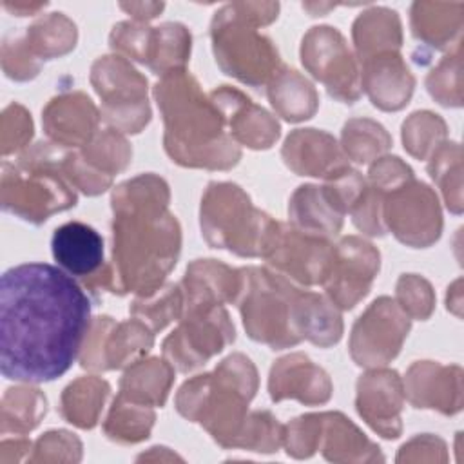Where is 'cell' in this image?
<instances>
[{
  "label": "cell",
  "mask_w": 464,
  "mask_h": 464,
  "mask_svg": "<svg viewBox=\"0 0 464 464\" xmlns=\"http://www.w3.org/2000/svg\"><path fill=\"white\" fill-rule=\"evenodd\" d=\"M91 299L58 266L24 263L0 281V372L40 384L62 377L80 357L91 328Z\"/></svg>",
  "instance_id": "1"
},
{
  "label": "cell",
  "mask_w": 464,
  "mask_h": 464,
  "mask_svg": "<svg viewBox=\"0 0 464 464\" xmlns=\"http://www.w3.org/2000/svg\"><path fill=\"white\" fill-rule=\"evenodd\" d=\"M170 190L156 174L120 183L111 196L112 259L116 294L150 297L176 266L181 228L169 212Z\"/></svg>",
  "instance_id": "2"
},
{
  "label": "cell",
  "mask_w": 464,
  "mask_h": 464,
  "mask_svg": "<svg viewBox=\"0 0 464 464\" xmlns=\"http://www.w3.org/2000/svg\"><path fill=\"white\" fill-rule=\"evenodd\" d=\"M169 158L190 169L228 170L241 160L239 145L225 130V120L198 80L187 71H174L154 85Z\"/></svg>",
  "instance_id": "3"
},
{
  "label": "cell",
  "mask_w": 464,
  "mask_h": 464,
  "mask_svg": "<svg viewBox=\"0 0 464 464\" xmlns=\"http://www.w3.org/2000/svg\"><path fill=\"white\" fill-rule=\"evenodd\" d=\"M257 384L254 362L243 353H232L212 372L185 381L176 393V410L201 424L219 446L241 448Z\"/></svg>",
  "instance_id": "4"
},
{
  "label": "cell",
  "mask_w": 464,
  "mask_h": 464,
  "mask_svg": "<svg viewBox=\"0 0 464 464\" xmlns=\"http://www.w3.org/2000/svg\"><path fill=\"white\" fill-rule=\"evenodd\" d=\"M236 304L246 335L272 350L295 346L303 341L299 328L301 288L270 268L246 266Z\"/></svg>",
  "instance_id": "5"
},
{
  "label": "cell",
  "mask_w": 464,
  "mask_h": 464,
  "mask_svg": "<svg viewBox=\"0 0 464 464\" xmlns=\"http://www.w3.org/2000/svg\"><path fill=\"white\" fill-rule=\"evenodd\" d=\"M199 225L212 248H225L241 257H261L276 219L256 208L239 185L212 181L201 198Z\"/></svg>",
  "instance_id": "6"
},
{
  "label": "cell",
  "mask_w": 464,
  "mask_h": 464,
  "mask_svg": "<svg viewBox=\"0 0 464 464\" xmlns=\"http://www.w3.org/2000/svg\"><path fill=\"white\" fill-rule=\"evenodd\" d=\"M76 201V190L44 158L38 143L22 150L16 163H2L0 203L5 212L42 225L53 214L72 208Z\"/></svg>",
  "instance_id": "7"
},
{
  "label": "cell",
  "mask_w": 464,
  "mask_h": 464,
  "mask_svg": "<svg viewBox=\"0 0 464 464\" xmlns=\"http://www.w3.org/2000/svg\"><path fill=\"white\" fill-rule=\"evenodd\" d=\"M210 40L218 67L245 85H266L281 67L274 42L257 31L236 2L214 13Z\"/></svg>",
  "instance_id": "8"
},
{
  "label": "cell",
  "mask_w": 464,
  "mask_h": 464,
  "mask_svg": "<svg viewBox=\"0 0 464 464\" xmlns=\"http://www.w3.org/2000/svg\"><path fill=\"white\" fill-rule=\"evenodd\" d=\"M91 83L102 100V120L121 134H138L150 121L147 78L120 54L100 56L91 67Z\"/></svg>",
  "instance_id": "9"
},
{
  "label": "cell",
  "mask_w": 464,
  "mask_h": 464,
  "mask_svg": "<svg viewBox=\"0 0 464 464\" xmlns=\"http://www.w3.org/2000/svg\"><path fill=\"white\" fill-rule=\"evenodd\" d=\"M299 54L303 67L326 87L334 100L355 103L361 98L359 62L335 27H312L301 40Z\"/></svg>",
  "instance_id": "10"
},
{
  "label": "cell",
  "mask_w": 464,
  "mask_h": 464,
  "mask_svg": "<svg viewBox=\"0 0 464 464\" xmlns=\"http://www.w3.org/2000/svg\"><path fill=\"white\" fill-rule=\"evenodd\" d=\"M382 223L402 245L426 248L442 232V214L437 194L415 176L384 192Z\"/></svg>",
  "instance_id": "11"
},
{
  "label": "cell",
  "mask_w": 464,
  "mask_h": 464,
  "mask_svg": "<svg viewBox=\"0 0 464 464\" xmlns=\"http://www.w3.org/2000/svg\"><path fill=\"white\" fill-rule=\"evenodd\" d=\"M236 339V330L223 306L183 312L179 324L165 337L163 357L178 372H192L218 355Z\"/></svg>",
  "instance_id": "12"
},
{
  "label": "cell",
  "mask_w": 464,
  "mask_h": 464,
  "mask_svg": "<svg viewBox=\"0 0 464 464\" xmlns=\"http://www.w3.org/2000/svg\"><path fill=\"white\" fill-rule=\"evenodd\" d=\"M268 268L303 286L323 285L334 257V243L276 221L261 256Z\"/></svg>",
  "instance_id": "13"
},
{
  "label": "cell",
  "mask_w": 464,
  "mask_h": 464,
  "mask_svg": "<svg viewBox=\"0 0 464 464\" xmlns=\"http://www.w3.org/2000/svg\"><path fill=\"white\" fill-rule=\"evenodd\" d=\"M410 326V315L395 299L377 297L352 328L348 344L352 359L364 368L386 366L401 352Z\"/></svg>",
  "instance_id": "14"
},
{
  "label": "cell",
  "mask_w": 464,
  "mask_h": 464,
  "mask_svg": "<svg viewBox=\"0 0 464 464\" xmlns=\"http://www.w3.org/2000/svg\"><path fill=\"white\" fill-rule=\"evenodd\" d=\"M381 266L379 250L359 236H344L334 245L330 270L323 281L324 295L339 308L352 310L362 301Z\"/></svg>",
  "instance_id": "15"
},
{
  "label": "cell",
  "mask_w": 464,
  "mask_h": 464,
  "mask_svg": "<svg viewBox=\"0 0 464 464\" xmlns=\"http://www.w3.org/2000/svg\"><path fill=\"white\" fill-rule=\"evenodd\" d=\"M404 399L402 379L395 370L370 368L357 381V413L384 439H397L401 435Z\"/></svg>",
  "instance_id": "16"
},
{
  "label": "cell",
  "mask_w": 464,
  "mask_h": 464,
  "mask_svg": "<svg viewBox=\"0 0 464 464\" xmlns=\"http://www.w3.org/2000/svg\"><path fill=\"white\" fill-rule=\"evenodd\" d=\"M208 96L221 112L228 134L237 145L265 150L277 141L281 134L279 121L241 91L221 85Z\"/></svg>",
  "instance_id": "17"
},
{
  "label": "cell",
  "mask_w": 464,
  "mask_h": 464,
  "mask_svg": "<svg viewBox=\"0 0 464 464\" xmlns=\"http://www.w3.org/2000/svg\"><path fill=\"white\" fill-rule=\"evenodd\" d=\"M100 111L82 91L54 96L42 111V125L47 138L65 149L83 147L100 130Z\"/></svg>",
  "instance_id": "18"
},
{
  "label": "cell",
  "mask_w": 464,
  "mask_h": 464,
  "mask_svg": "<svg viewBox=\"0 0 464 464\" xmlns=\"http://www.w3.org/2000/svg\"><path fill=\"white\" fill-rule=\"evenodd\" d=\"M241 286V268H232L216 259H196L187 266L179 283L183 312L210 310L225 303H236Z\"/></svg>",
  "instance_id": "19"
},
{
  "label": "cell",
  "mask_w": 464,
  "mask_h": 464,
  "mask_svg": "<svg viewBox=\"0 0 464 464\" xmlns=\"http://www.w3.org/2000/svg\"><path fill=\"white\" fill-rule=\"evenodd\" d=\"M404 397L415 408L453 415L462 408V370L431 361L413 362L402 381Z\"/></svg>",
  "instance_id": "20"
},
{
  "label": "cell",
  "mask_w": 464,
  "mask_h": 464,
  "mask_svg": "<svg viewBox=\"0 0 464 464\" xmlns=\"http://www.w3.org/2000/svg\"><path fill=\"white\" fill-rule=\"evenodd\" d=\"M332 390L330 375L304 353H288L270 368L268 392L274 402L294 399L306 406H317L330 401Z\"/></svg>",
  "instance_id": "21"
},
{
  "label": "cell",
  "mask_w": 464,
  "mask_h": 464,
  "mask_svg": "<svg viewBox=\"0 0 464 464\" xmlns=\"http://www.w3.org/2000/svg\"><path fill=\"white\" fill-rule=\"evenodd\" d=\"M281 156L285 165L297 176L328 179L350 167L337 140L317 129L292 130L283 143Z\"/></svg>",
  "instance_id": "22"
},
{
  "label": "cell",
  "mask_w": 464,
  "mask_h": 464,
  "mask_svg": "<svg viewBox=\"0 0 464 464\" xmlns=\"http://www.w3.org/2000/svg\"><path fill=\"white\" fill-rule=\"evenodd\" d=\"M361 89L381 111H401L408 105L415 78L399 51L382 53L359 62Z\"/></svg>",
  "instance_id": "23"
},
{
  "label": "cell",
  "mask_w": 464,
  "mask_h": 464,
  "mask_svg": "<svg viewBox=\"0 0 464 464\" xmlns=\"http://www.w3.org/2000/svg\"><path fill=\"white\" fill-rule=\"evenodd\" d=\"M51 252L58 266L72 277L87 283L103 266V237L87 223L67 221L51 237Z\"/></svg>",
  "instance_id": "24"
},
{
  "label": "cell",
  "mask_w": 464,
  "mask_h": 464,
  "mask_svg": "<svg viewBox=\"0 0 464 464\" xmlns=\"http://www.w3.org/2000/svg\"><path fill=\"white\" fill-rule=\"evenodd\" d=\"M314 450H321L332 462H373L382 460L373 444L348 417L339 411L314 413Z\"/></svg>",
  "instance_id": "25"
},
{
  "label": "cell",
  "mask_w": 464,
  "mask_h": 464,
  "mask_svg": "<svg viewBox=\"0 0 464 464\" xmlns=\"http://www.w3.org/2000/svg\"><path fill=\"white\" fill-rule=\"evenodd\" d=\"M462 2H413L411 34L433 49H451L462 42Z\"/></svg>",
  "instance_id": "26"
},
{
  "label": "cell",
  "mask_w": 464,
  "mask_h": 464,
  "mask_svg": "<svg viewBox=\"0 0 464 464\" xmlns=\"http://www.w3.org/2000/svg\"><path fill=\"white\" fill-rule=\"evenodd\" d=\"M266 96L276 114L292 123L312 118L319 107L315 87L286 65H281L266 83Z\"/></svg>",
  "instance_id": "27"
},
{
  "label": "cell",
  "mask_w": 464,
  "mask_h": 464,
  "mask_svg": "<svg viewBox=\"0 0 464 464\" xmlns=\"http://www.w3.org/2000/svg\"><path fill=\"white\" fill-rule=\"evenodd\" d=\"M352 38L357 62L375 54L399 51L402 45L401 18L393 9L370 7L355 18L352 25Z\"/></svg>",
  "instance_id": "28"
},
{
  "label": "cell",
  "mask_w": 464,
  "mask_h": 464,
  "mask_svg": "<svg viewBox=\"0 0 464 464\" xmlns=\"http://www.w3.org/2000/svg\"><path fill=\"white\" fill-rule=\"evenodd\" d=\"M174 382V366L163 357L140 359L120 379V395L147 406H163Z\"/></svg>",
  "instance_id": "29"
},
{
  "label": "cell",
  "mask_w": 464,
  "mask_h": 464,
  "mask_svg": "<svg viewBox=\"0 0 464 464\" xmlns=\"http://www.w3.org/2000/svg\"><path fill=\"white\" fill-rule=\"evenodd\" d=\"M343 218L319 185H301L288 201L290 225L314 236L335 237L343 228Z\"/></svg>",
  "instance_id": "30"
},
{
  "label": "cell",
  "mask_w": 464,
  "mask_h": 464,
  "mask_svg": "<svg viewBox=\"0 0 464 464\" xmlns=\"http://www.w3.org/2000/svg\"><path fill=\"white\" fill-rule=\"evenodd\" d=\"M111 386L96 375L78 377L65 386L60 397V415L82 430H91L98 424Z\"/></svg>",
  "instance_id": "31"
},
{
  "label": "cell",
  "mask_w": 464,
  "mask_h": 464,
  "mask_svg": "<svg viewBox=\"0 0 464 464\" xmlns=\"http://www.w3.org/2000/svg\"><path fill=\"white\" fill-rule=\"evenodd\" d=\"M299 328L303 339L328 348L343 337L341 310L326 295L303 290L299 299Z\"/></svg>",
  "instance_id": "32"
},
{
  "label": "cell",
  "mask_w": 464,
  "mask_h": 464,
  "mask_svg": "<svg viewBox=\"0 0 464 464\" xmlns=\"http://www.w3.org/2000/svg\"><path fill=\"white\" fill-rule=\"evenodd\" d=\"M24 40L36 60H54L74 49L78 29L63 13H49L36 18L25 29Z\"/></svg>",
  "instance_id": "33"
},
{
  "label": "cell",
  "mask_w": 464,
  "mask_h": 464,
  "mask_svg": "<svg viewBox=\"0 0 464 464\" xmlns=\"http://www.w3.org/2000/svg\"><path fill=\"white\" fill-rule=\"evenodd\" d=\"M154 344V332L140 319L114 323L103 346L105 370L127 368L145 357Z\"/></svg>",
  "instance_id": "34"
},
{
  "label": "cell",
  "mask_w": 464,
  "mask_h": 464,
  "mask_svg": "<svg viewBox=\"0 0 464 464\" xmlns=\"http://www.w3.org/2000/svg\"><path fill=\"white\" fill-rule=\"evenodd\" d=\"M47 413V399L31 384L7 388L0 406V433L25 435L34 430Z\"/></svg>",
  "instance_id": "35"
},
{
  "label": "cell",
  "mask_w": 464,
  "mask_h": 464,
  "mask_svg": "<svg viewBox=\"0 0 464 464\" xmlns=\"http://www.w3.org/2000/svg\"><path fill=\"white\" fill-rule=\"evenodd\" d=\"M154 419L152 406L132 402L118 393L103 422V433L114 442L134 444L150 435Z\"/></svg>",
  "instance_id": "36"
},
{
  "label": "cell",
  "mask_w": 464,
  "mask_h": 464,
  "mask_svg": "<svg viewBox=\"0 0 464 464\" xmlns=\"http://www.w3.org/2000/svg\"><path fill=\"white\" fill-rule=\"evenodd\" d=\"M192 36L190 31L179 22H165L154 27L152 49L147 67L160 78L185 69L190 56Z\"/></svg>",
  "instance_id": "37"
},
{
  "label": "cell",
  "mask_w": 464,
  "mask_h": 464,
  "mask_svg": "<svg viewBox=\"0 0 464 464\" xmlns=\"http://www.w3.org/2000/svg\"><path fill=\"white\" fill-rule=\"evenodd\" d=\"M392 147L388 130L370 118H352L344 123L341 149L355 163H372L384 156Z\"/></svg>",
  "instance_id": "38"
},
{
  "label": "cell",
  "mask_w": 464,
  "mask_h": 464,
  "mask_svg": "<svg viewBox=\"0 0 464 464\" xmlns=\"http://www.w3.org/2000/svg\"><path fill=\"white\" fill-rule=\"evenodd\" d=\"M462 150L455 141L440 143L428 161V172L439 185L448 208L455 214L462 210Z\"/></svg>",
  "instance_id": "39"
},
{
  "label": "cell",
  "mask_w": 464,
  "mask_h": 464,
  "mask_svg": "<svg viewBox=\"0 0 464 464\" xmlns=\"http://www.w3.org/2000/svg\"><path fill=\"white\" fill-rule=\"evenodd\" d=\"M83 160L105 176H114L127 169L132 158V149L125 136L116 129L98 130L87 145L80 149Z\"/></svg>",
  "instance_id": "40"
},
{
  "label": "cell",
  "mask_w": 464,
  "mask_h": 464,
  "mask_svg": "<svg viewBox=\"0 0 464 464\" xmlns=\"http://www.w3.org/2000/svg\"><path fill=\"white\" fill-rule=\"evenodd\" d=\"M132 317L143 321L152 332L163 330L183 314V292L179 285H165L150 297H136L130 304Z\"/></svg>",
  "instance_id": "41"
},
{
  "label": "cell",
  "mask_w": 464,
  "mask_h": 464,
  "mask_svg": "<svg viewBox=\"0 0 464 464\" xmlns=\"http://www.w3.org/2000/svg\"><path fill=\"white\" fill-rule=\"evenodd\" d=\"M446 141V123L439 114L419 111L402 123V143L408 154L428 160L433 150Z\"/></svg>",
  "instance_id": "42"
},
{
  "label": "cell",
  "mask_w": 464,
  "mask_h": 464,
  "mask_svg": "<svg viewBox=\"0 0 464 464\" xmlns=\"http://www.w3.org/2000/svg\"><path fill=\"white\" fill-rule=\"evenodd\" d=\"M460 44L439 62L426 78V89L435 102L446 107H459L462 103V78H460Z\"/></svg>",
  "instance_id": "43"
},
{
  "label": "cell",
  "mask_w": 464,
  "mask_h": 464,
  "mask_svg": "<svg viewBox=\"0 0 464 464\" xmlns=\"http://www.w3.org/2000/svg\"><path fill=\"white\" fill-rule=\"evenodd\" d=\"M152 36L154 27H149L147 24L130 20L120 22L112 27L109 34V45L114 54L147 65L152 49Z\"/></svg>",
  "instance_id": "44"
},
{
  "label": "cell",
  "mask_w": 464,
  "mask_h": 464,
  "mask_svg": "<svg viewBox=\"0 0 464 464\" xmlns=\"http://www.w3.org/2000/svg\"><path fill=\"white\" fill-rule=\"evenodd\" d=\"M395 301L410 319L426 321L433 312L435 294L424 277L417 274H402L395 286Z\"/></svg>",
  "instance_id": "45"
},
{
  "label": "cell",
  "mask_w": 464,
  "mask_h": 464,
  "mask_svg": "<svg viewBox=\"0 0 464 464\" xmlns=\"http://www.w3.org/2000/svg\"><path fill=\"white\" fill-rule=\"evenodd\" d=\"M0 58L4 74L14 82L33 80L42 69V62L33 56L24 40V34H18L14 31L4 36Z\"/></svg>",
  "instance_id": "46"
},
{
  "label": "cell",
  "mask_w": 464,
  "mask_h": 464,
  "mask_svg": "<svg viewBox=\"0 0 464 464\" xmlns=\"http://www.w3.org/2000/svg\"><path fill=\"white\" fill-rule=\"evenodd\" d=\"M82 459L80 439L65 430H51L34 444L29 462H78Z\"/></svg>",
  "instance_id": "47"
},
{
  "label": "cell",
  "mask_w": 464,
  "mask_h": 464,
  "mask_svg": "<svg viewBox=\"0 0 464 464\" xmlns=\"http://www.w3.org/2000/svg\"><path fill=\"white\" fill-rule=\"evenodd\" d=\"M33 138V120L25 107L9 103L2 112L0 121V149L2 156L22 152Z\"/></svg>",
  "instance_id": "48"
},
{
  "label": "cell",
  "mask_w": 464,
  "mask_h": 464,
  "mask_svg": "<svg viewBox=\"0 0 464 464\" xmlns=\"http://www.w3.org/2000/svg\"><path fill=\"white\" fill-rule=\"evenodd\" d=\"M382 198L384 192L372 187L366 181V187L355 205L352 207V221L353 225L366 236L381 237L386 234L384 223H382Z\"/></svg>",
  "instance_id": "49"
},
{
  "label": "cell",
  "mask_w": 464,
  "mask_h": 464,
  "mask_svg": "<svg viewBox=\"0 0 464 464\" xmlns=\"http://www.w3.org/2000/svg\"><path fill=\"white\" fill-rule=\"evenodd\" d=\"M364 187H366V179L361 176V172L348 167L337 172L335 176L328 178L326 183L323 185V190L328 201L332 203V207L344 216V214H350L352 207L362 194Z\"/></svg>",
  "instance_id": "50"
},
{
  "label": "cell",
  "mask_w": 464,
  "mask_h": 464,
  "mask_svg": "<svg viewBox=\"0 0 464 464\" xmlns=\"http://www.w3.org/2000/svg\"><path fill=\"white\" fill-rule=\"evenodd\" d=\"M410 178H413V170L397 156H381L368 170V183L381 192H388Z\"/></svg>",
  "instance_id": "51"
},
{
  "label": "cell",
  "mask_w": 464,
  "mask_h": 464,
  "mask_svg": "<svg viewBox=\"0 0 464 464\" xmlns=\"http://www.w3.org/2000/svg\"><path fill=\"white\" fill-rule=\"evenodd\" d=\"M29 450H33V442L25 437L4 439L0 444V464H13L20 460H29Z\"/></svg>",
  "instance_id": "52"
},
{
  "label": "cell",
  "mask_w": 464,
  "mask_h": 464,
  "mask_svg": "<svg viewBox=\"0 0 464 464\" xmlns=\"http://www.w3.org/2000/svg\"><path fill=\"white\" fill-rule=\"evenodd\" d=\"M163 2H121L120 9L125 11L129 16L134 18V22L147 24L149 20L156 18L163 11Z\"/></svg>",
  "instance_id": "53"
},
{
  "label": "cell",
  "mask_w": 464,
  "mask_h": 464,
  "mask_svg": "<svg viewBox=\"0 0 464 464\" xmlns=\"http://www.w3.org/2000/svg\"><path fill=\"white\" fill-rule=\"evenodd\" d=\"M2 7L14 16H33L47 7V2H4Z\"/></svg>",
  "instance_id": "54"
},
{
  "label": "cell",
  "mask_w": 464,
  "mask_h": 464,
  "mask_svg": "<svg viewBox=\"0 0 464 464\" xmlns=\"http://www.w3.org/2000/svg\"><path fill=\"white\" fill-rule=\"evenodd\" d=\"M332 7H335L334 4H317V2H306L303 4V9H306L312 16H321L326 11H330Z\"/></svg>",
  "instance_id": "55"
}]
</instances>
